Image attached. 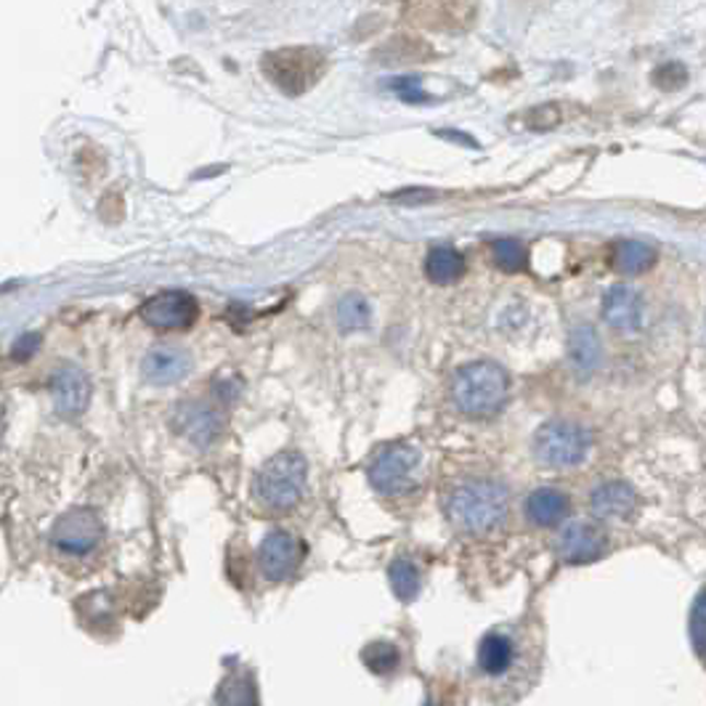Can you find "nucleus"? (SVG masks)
<instances>
[{
    "label": "nucleus",
    "instance_id": "nucleus-1",
    "mask_svg": "<svg viewBox=\"0 0 706 706\" xmlns=\"http://www.w3.org/2000/svg\"><path fill=\"white\" fill-rule=\"evenodd\" d=\"M510 495L505 484L491 478H467L452 486L447 497V518L465 534H489L505 523Z\"/></svg>",
    "mask_w": 706,
    "mask_h": 706
},
{
    "label": "nucleus",
    "instance_id": "nucleus-2",
    "mask_svg": "<svg viewBox=\"0 0 706 706\" xmlns=\"http://www.w3.org/2000/svg\"><path fill=\"white\" fill-rule=\"evenodd\" d=\"M510 396V374L489 359L460 367L452 378V402L465 417L486 420L502 412Z\"/></svg>",
    "mask_w": 706,
    "mask_h": 706
},
{
    "label": "nucleus",
    "instance_id": "nucleus-3",
    "mask_svg": "<svg viewBox=\"0 0 706 706\" xmlns=\"http://www.w3.org/2000/svg\"><path fill=\"white\" fill-rule=\"evenodd\" d=\"M309 481V467L298 452H279L261 465L253 489L258 502L268 510H290L301 502Z\"/></svg>",
    "mask_w": 706,
    "mask_h": 706
},
{
    "label": "nucleus",
    "instance_id": "nucleus-4",
    "mask_svg": "<svg viewBox=\"0 0 706 706\" xmlns=\"http://www.w3.org/2000/svg\"><path fill=\"white\" fill-rule=\"evenodd\" d=\"M587 428L568 420H549L534 433V458L547 471H568L582 465L590 454Z\"/></svg>",
    "mask_w": 706,
    "mask_h": 706
},
{
    "label": "nucleus",
    "instance_id": "nucleus-5",
    "mask_svg": "<svg viewBox=\"0 0 706 706\" xmlns=\"http://www.w3.org/2000/svg\"><path fill=\"white\" fill-rule=\"evenodd\" d=\"M417 471H420V452L409 443H391V447L380 449L370 462V484L374 491L385 497L404 495L415 484Z\"/></svg>",
    "mask_w": 706,
    "mask_h": 706
},
{
    "label": "nucleus",
    "instance_id": "nucleus-6",
    "mask_svg": "<svg viewBox=\"0 0 706 706\" xmlns=\"http://www.w3.org/2000/svg\"><path fill=\"white\" fill-rule=\"evenodd\" d=\"M264 72L287 93H303L324 72V54L316 48H282L264 56Z\"/></svg>",
    "mask_w": 706,
    "mask_h": 706
},
{
    "label": "nucleus",
    "instance_id": "nucleus-7",
    "mask_svg": "<svg viewBox=\"0 0 706 706\" xmlns=\"http://www.w3.org/2000/svg\"><path fill=\"white\" fill-rule=\"evenodd\" d=\"M104 540V521L91 508H74L51 529L54 549L65 555H89Z\"/></svg>",
    "mask_w": 706,
    "mask_h": 706
},
{
    "label": "nucleus",
    "instance_id": "nucleus-8",
    "mask_svg": "<svg viewBox=\"0 0 706 706\" xmlns=\"http://www.w3.org/2000/svg\"><path fill=\"white\" fill-rule=\"evenodd\" d=\"M173 425L186 441L197 449H208L221 439L227 428V417L216 404L208 402H181L173 412Z\"/></svg>",
    "mask_w": 706,
    "mask_h": 706
},
{
    "label": "nucleus",
    "instance_id": "nucleus-9",
    "mask_svg": "<svg viewBox=\"0 0 706 706\" xmlns=\"http://www.w3.org/2000/svg\"><path fill=\"white\" fill-rule=\"evenodd\" d=\"M303 560V545L290 531H268L258 547V568L268 582H285L298 571Z\"/></svg>",
    "mask_w": 706,
    "mask_h": 706
},
{
    "label": "nucleus",
    "instance_id": "nucleus-10",
    "mask_svg": "<svg viewBox=\"0 0 706 706\" xmlns=\"http://www.w3.org/2000/svg\"><path fill=\"white\" fill-rule=\"evenodd\" d=\"M609 547V536L601 526L590 521H574L558 534V542H555V549H558L560 558L571 566H582L598 560Z\"/></svg>",
    "mask_w": 706,
    "mask_h": 706
},
{
    "label": "nucleus",
    "instance_id": "nucleus-11",
    "mask_svg": "<svg viewBox=\"0 0 706 706\" xmlns=\"http://www.w3.org/2000/svg\"><path fill=\"white\" fill-rule=\"evenodd\" d=\"M141 319L154 329H186L197 319V301L181 290L160 292L143 303Z\"/></svg>",
    "mask_w": 706,
    "mask_h": 706
},
{
    "label": "nucleus",
    "instance_id": "nucleus-12",
    "mask_svg": "<svg viewBox=\"0 0 706 706\" xmlns=\"http://www.w3.org/2000/svg\"><path fill=\"white\" fill-rule=\"evenodd\" d=\"M192 354L186 348L173 346V343H162V346L149 348L143 354L141 361V374L149 385H158V389H167V385H176L186 374L192 372Z\"/></svg>",
    "mask_w": 706,
    "mask_h": 706
},
{
    "label": "nucleus",
    "instance_id": "nucleus-13",
    "mask_svg": "<svg viewBox=\"0 0 706 706\" xmlns=\"http://www.w3.org/2000/svg\"><path fill=\"white\" fill-rule=\"evenodd\" d=\"M51 402L61 417H78L83 415L91 398L89 374L80 370L78 364H61L51 374Z\"/></svg>",
    "mask_w": 706,
    "mask_h": 706
},
{
    "label": "nucleus",
    "instance_id": "nucleus-14",
    "mask_svg": "<svg viewBox=\"0 0 706 706\" xmlns=\"http://www.w3.org/2000/svg\"><path fill=\"white\" fill-rule=\"evenodd\" d=\"M603 322L616 333H637L643 324V298L635 287L614 285L603 296Z\"/></svg>",
    "mask_w": 706,
    "mask_h": 706
},
{
    "label": "nucleus",
    "instance_id": "nucleus-15",
    "mask_svg": "<svg viewBox=\"0 0 706 706\" xmlns=\"http://www.w3.org/2000/svg\"><path fill=\"white\" fill-rule=\"evenodd\" d=\"M590 510L601 521H627L637 510V491L627 481H605L592 489Z\"/></svg>",
    "mask_w": 706,
    "mask_h": 706
},
{
    "label": "nucleus",
    "instance_id": "nucleus-16",
    "mask_svg": "<svg viewBox=\"0 0 706 706\" xmlns=\"http://www.w3.org/2000/svg\"><path fill=\"white\" fill-rule=\"evenodd\" d=\"M526 518L534 526L553 529L558 523H564L571 512V499L566 497V491L555 489V486H540L526 497Z\"/></svg>",
    "mask_w": 706,
    "mask_h": 706
},
{
    "label": "nucleus",
    "instance_id": "nucleus-17",
    "mask_svg": "<svg viewBox=\"0 0 706 706\" xmlns=\"http://www.w3.org/2000/svg\"><path fill=\"white\" fill-rule=\"evenodd\" d=\"M476 661L486 678H502L516 664V643L505 633H489L478 643Z\"/></svg>",
    "mask_w": 706,
    "mask_h": 706
},
{
    "label": "nucleus",
    "instance_id": "nucleus-18",
    "mask_svg": "<svg viewBox=\"0 0 706 706\" xmlns=\"http://www.w3.org/2000/svg\"><path fill=\"white\" fill-rule=\"evenodd\" d=\"M656 250L651 245H646V242H637V240H622L618 245L614 247V255H611V264L618 274H624V277H637V274H646L651 271L656 266Z\"/></svg>",
    "mask_w": 706,
    "mask_h": 706
},
{
    "label": "nucleus",
    "instance_id": "nucleus-19",
    "mask_svg": "<svg viewBox=\"0 0 706 706\" xmlns=\"http://www.w3.org/2000/svg\"><path fill=\"white\" fill-rule=\"evenodd\" d=\"M465 274V258L454 247H433L425 255V277L433 285H454Z\"/></svg>",
    "mask_w": 706,
    "mask_h": 706
},
{
    "label": "nucleus",
    "instance_id": "nucleus-20",
    "mask_svg": "<svg viewBox=\"0 0 706 706\" xmlns=\"http://www.w3.org/2000/svg\"><path fill=\"white\" fill-rule=\"evenodd\" d=\"M568 354H571L574 367L579 372H592L598 364H601V340H598L595 327L590 324H579L577 329L571 333V340H568Z\"/></svg>",
    "mask_w": 706,
    "mask_h": 706
},
{
    "label": "nucleus",
    "instance_id": "nucleus-21",
    "mask_svg": "<svg viewBox=\"0 0 706 706\" xmlns=\"http://www.w3.org/2000/svg\"><path fill=\"white\" fill-rule=\"evenodd\" d=\"M216 704L218 706H258V688H255L253 674L242 670V672H231L229 678H223V683L218 685Z\"/></svg>",
    "mask_w": 706,
    "mask_h": 706
},
{
    "label": "nucleus",
    "instance_id": "nucleus-22",
    "mask_svg": "<svg viewBox=\"0 0 706 706\" xmlns=\"http://www.w3.org/2000/svg\"><path fill=\"white\" fill-rule=\"evenodd\" d=\"M389 579H391V587H393V592H396L398 601L409 603L420 595V587H423L420 568L412 564L409 558L393 560V564L389 566Z\"/></svg>",
    "mask_w": 706,
    "mask_h": 706
},
{
    "label": "nucleus",
    "instance_id": "nucleus-23",
    "mask_svg": "<svg viewBox=\"0 0 706 706\" xmlns=\"http://www.w3.org/2000/svg\"><path fill=\"white\" fill-rule=\"evenodd\" d=\"M361 661L367 664V670L374 674H391L402 664V651L389 640H374L361 651Z\"/></svg>",
    "mask_w": 706,
    "mask_h": 706
},
{
    "label": "nucleus",
    "instance_id": "nucleus-24",
    "mask_svg": "<svg viewBox=\"0 0 706 706\" xmlns=\"http://www.w3.org/2000/svg\"><path fill=\"white\" fill-rule=\"evenodd\" d=\"M372 311L370 303L361 296H346L340 303H337V324L346 333H354V329H364L370 324Z\"/></svg>",
    "mask_w": 706,
    "mask_h": 706
},
{
    "label": "nucleus",
    "instance_id": "nucleus-25",
    "mask_svg": "<svg viewBox=\"0 0 706 706\" xmlns=\"http://www.w3.org/2000/svg\"><path fill=\"white\" fill-rule=\"evenodd\" d=\"M491 255H495V264L508 274L523 271L529 264L526 247L518 240H497L495 245H491Z\"/></svg>",
    "mask_w": 706,
    "mask_h": 706
},
{
    "label": "nucleus",
    "instance_id": "nucleus-26",
    "mask_svg": "<svg viewBox=\"0 0 706 706\" xmlns=\"http://www.w3.org/2000/svg\"><path fill=\"white\" fill-rule=\"evenodd\" d=\"M688 635H691V643H693V651H696L698 659H702L706 664V590L696 598V603H693V609H691Z\"/></svg>",
    "mask_w": 706,
    "mask_h": 706
},
{
    "label": "nucleus",
    "instance_id": "nucleus-27",
    "mask_svg": "<svg viewBox=\"0 0 706 706\" xmlns=\"http://www.w3.org/2000/svg\"><path fill=\"white\" fill-rule=\"evenodd\" d=\"M685 80H688V70L680 61H667L653 72V83L667 91H678L680 85H685Z\"/></svg>",
    "mask_w": 706,
    "mask_h": 706
},
{
    "label": "nucleus",
    "instance_id": "nucleus-28",
    "mask_svg": "<svg viewBox=\"0 0 706 706\" xmlns=\"http://www.w3.org/2000/svg\"><path fill=\"white\" fill-rule=\"evenodd\" d=\"M37 346H40V335L19 337V340L14 343V348H11V359H14V361H27L30 356L37 351Z\"/></svg>",
    "mask_w": 706,
    "mask_h": 706
},
{
    "label": "nucleus",
    "instance_id": "nucleus-29",
    "mask_svg": "<svg viewBox=\"0 0 706 706\" xmlns=\"http://www.w3.org/2000/svg\"><path fill=\"white\" fill-rule=\"evenodd\" d=\"M236 391H240V385H234V380H227V383H218V385H216V396L221 398L223 404L234 402V398H236Z\"/></svg>",
    "mask_w": 706,
    "mask_h": 706
}]
</instances>
